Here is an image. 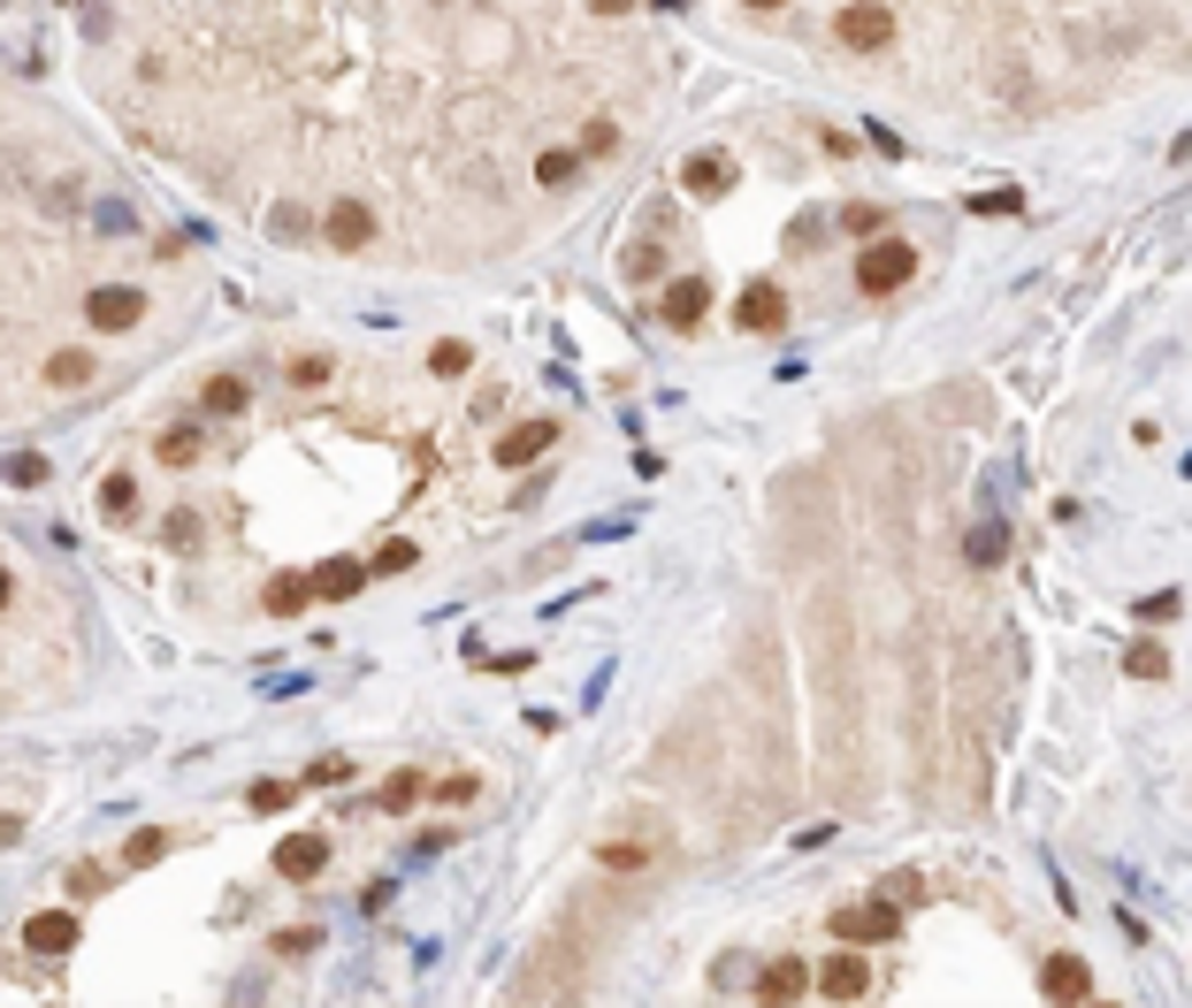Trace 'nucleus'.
Returning a JSON list of instances; mask_svg holds the SVG:
<instances>
[{"label":"nucleus","mask_w":1192,"mask_h":1008,"mask_svg":"<svg viewBox=\"0 0 1192 1008\" xmlns=\"http://www.w3.org/2000/svg\"><path fill=\"white\" fill-rule=\"evenodd\" d=\"M910 276H917V245L910 237H871L864 260H856V291L864 299H894Z\"/></svg>","instance_id":"obj_1"},{"label":"nucleus","mask_w":1192,"mask_h":1008,"mask_svg":"<svg viewBox=\"0 0 1192 1008\" xmlns=\"http://www.w3.org/2000/svg\"><path fill=\"white\" fill-rule=\"evenodd\" d=\"M894 932H902V909H887V894L834 909V940H849V948H879V940H894Z\"/></svg>","instance_id":"obj_2"},{"label":"nucleus","mask_w":1192,"mask_h":1008,"mask_svg":"<svg viewBox=\"0 0 1192 1008\" xmlns=\"http://www.w3.org/2000/svg\"><path fill=\"white\" fill-rule=\"evenodd\" d=\"M834 38H842L849 54H879V46L894 38V15H887L879 0H849V8L834 15Z\"/></svg>","instance_id":"obj_3"},{"label":"nucleus","mask_w":1192,"mask_h":1008,"mask_svg":"<svg viewBox=\"0 0 1192 1008\" xmlns=\"http://www.w3.org/2000/svg\"><path fill=\"white\" fill-rule=\"evenodd\" d=\"M138 314H146V299H138L131 283H100V291L85 299V322H92V329H108V336L138 329Z\"/></svg>","instance_id":"obj_4"},{"label":"nucleus","mask_w":1192,"mask_h":1008,"mask_svg":"<svg viewBox=\"0 0 1192 1008\" xmlns=\"http://www.w3.org/2000/svg\"><path fill=\"white\" fill-rule=\"evenodd\" d=\"M734 322L749 336H780L788 329V291H780V283H749V291L734 299Z\"/></svg>","instance_id":"obj_5"},{"label":"nucleus","mask_w":1192,"mask_h":1008,"mask_svg":"<svg viewBox=\"0 0 1192 1008\" xmlns=\"http://www.w3.org/2000/svg\"><path fill=\"white\" fill-rule=\"evenodd\" d=\"M818 994H826V1001H864V994H871V963L856 955L849 940H842V955L818 963Z\"/></svg>","instance_id":"obj_6"},{"label":"nucleus","mask_w":1192,"mask_h":1008,"mask_svg":"<svg viewBox=\"0 0 1192 1008\" xmlns=\"http://www.w3.org/2000/svg\"><path fill=\"white\" fill-rule=\"evenodd\" d=\"M276 871H283L291 886L322 878V871H330V840H322V833H291L283 848H276Z\"/></svg>","instance_id":"obj_7"},{"label":"nucleus","mask_w":1192,"mask_h":1008,"mask_svg":"<svg viewBox=\"0 0 1192 1008\" xmlns=\"http://www.w3.org/2000/svg\"><path fill=\"white\" fill-rule=\"evenodd\" d=\"M23 948H31V955H69V948H77V909H38V917L23 925Z\"/></svg>","instance_id":"obj_8"},{"label":"nucleus","mask_w":1192,"mask_h":1008,"mask_svg":"<svg viewBox=\"0 0 1192 1008\" xmlns=\"http://www.w3.org/2000/svg\"><path fill=\"white\" fill-rule=\"evenodd\" d=\"M1039 994H1047V1001H1093V971H1085L1078 955H1047V963H1039Z\"/></svg>","instance_id":"obj_9"},{"label":"nucleus","mask_w":1192,"mask_h":1008,"mask_svg":"<svg viewBox=\"0 0 1192 1008\" xmlns=\"http://www.w3.org/2000/svg\"><path fill=\"white\" fill-rule=\"evenodd\" d=\"M550 444H558V421H520V428L498 436V467H527V459H543Z\"/></svg>","instance_id":"obj_10"},{"label":"nucleus","mask_w":1192,"mask_h":1008,"mask_svg":"<svg viewBox=\"0 0 1192 1008\" xmlns=\"http://www.w3.org/2000/svg\"><path fill=\"white\" fill-rule=\"evenodd\" d=\"M811 986H818V971H811V963H795V955H780V963H765L757 1001H803Z\"/></svg>","instance_id":"obj_11"},{"label":"nucleus","mask_w":1192,"mask_h":1008,"mask_svg":"<svg viewBox=\"0 0 1192 1008\" xmlns=\"http://www.w3.org/2000/svg\"><path fill=\"white\" fill-rule=\"evenodd\" d=\"M703 314H711V291H703L695 276H681V283H666V299H658V322H666V329H695Z\"/></svg>","instance_id":"obj_12"},{"label":"nucleus","mask_w":1192,"mask_h":1008,"mask_svg":"<svg viewBox=\"0 0 1192 1008\" xmlns=\"http://www.w3.org/2000/svg\"><path fill=\"white\" fill-rule=\"evenodd\" d=\"M322 237H330L337 253H359V245L375 237V214H367L359 199H337V206H330V222H322Z\"/></svg>","instance_id":"obj_13"},{"label":"nucleus","mask_w":1192,"mask_h":1008,"mask_svg":"<svg viewBox=\"0 0 1192 1008\" xmlns=\"http://www.w3.org/2000/svg\"><path fill=\"white\" fill-rule=\"evenodd\" d=\"M681 183H688V199H726L734 161H726V154H688V161H681Z\"/></svg>","instance_id":"obj_14"},{"label":"nucleus","mask_w":1192,"mask_h":1008,"mask_svg":"<svg viewBox=\"0 0 1192 1008\" xmlns=\"http://www.w3.org/2000/svg\"><path fill=\"white\" fill-rule=\"evenodd\" d=\"M367 573H375V565H359V558H330V565L314 573V589H322V604H352Z\"/></svg>","instance_id":"obj_15"},{"label":"nucleus","mask_w":1192,"mask_h":1008,"mask_svg":"<svg viewBox=\"0 0 1192 1008\" xmlns=\"http://www.w3.org/2000/svg\"><path fill=\"white\" fill-rule=\"evenodd\" d=\"M314 596H322L314 573H276V581H268V612H276V619H299Z\"/></svg>","instance_id":"obj_16"},{"label":"nucleus","mask_w":1192,"mask_h":1008,"mask_svg":"<svg viewBox=\"0 0 1192 1008\" xmlns=\"http://www.w3.org/2000/svg\"><path fill=\"white\" fill-rule=\"evenodd\" d=\"M46 382H54V390H85V382H92V351H54V359H46Z\"/></svg>","instance_id":"obj_17"},{"label":"nucleus","mask_w":1192,"mask_h":1008,"mask_svg":"<svg viewBox=\"0 0 1192 1008\" xmlns=\"http://www.w3.org/2000/svg\"><path fill=\"white\" fill-rule=\"evenodd\" d=\"M291 795H299L291 780H253V787H245V810H253V818H276V810H291Z\"/></svg>","instance_id":"obj_18"},{"label":"nucleus","mask_w":1192,"mask_h":1008,"mask_svg":"<svg viewBox=\"0 0 1192 1008\" xmlns=\"http://www.w3.org/2000/svg\"><path fill=\"white\" fill-rule=\"evenodd\" d=\"M421 795H428V780H421V772H390V780H382V810H390V818H398V810H413Z\"/></svg>","instance_id":"obj_19"},{"label":"nucleus","mask_w":1192,"mask_h":1008,"mask_svg":"<svg viewBox=\"0 0 1192 1008\" xmlns=\"http://www.w3.org/2000/svg\"><path fill=\"white\" fill-rule=\"evenodd\" d=\"M1124 672H1132V680H1162V672H1170V650H1162V642H1132V650H1124Z\"/></svg>","instance_id":"obj_20"},{"label":"nucleus","mask_w":1192,"mask_h":1008,"mask_svg":"<svg viewBox=\"0 0 1192 1008\" xmlns=\"http://www.w3.org/2000/svg\"><path fill=\"white\" fill-rule=\"evenodd\" d=\"M1010 558V527L994 519V527H971V565H1002Z\"/></svg>","instance_id":"obj_21"},{"label":"nucleus","mask_w":1192,"mask_h":1008,"mask_svg":"<svg viewBox=\"0 0 1192 1008\" xmlns=\"http://www.w3.org/2000/svg\"><path fill=\"white\" fill-rule=\"evenodd\" d=\"M161 855H169V833H154V826H138V833L123 840V863H131V871H138V863H161Z\"/></svg>","instance_id":"obj_22"},{"label":"nucleus","mask_w":1192,"mask_h":1008,"mask_svg":"<svg viewBox=\"0 0 1192 1008\" xmlns=\"http://www.w3.org/2000/svg\"><path fill=\"white\" fill-rule=\"evenodd\" d=\"M154 451H161V467H191V459H199V428H169Z\"/></svg>","instance_id":"obj_23"},{"label":"nucleus","mask_w":1192,"mask_h":1008,"mask_svg":"<svg viewBox=\"0 0 1192 1008\" xmlns=\"http://www.w3.org/2000/svg\"><path fill=\"white\" fill-rule=\"evenodd\" d=\"M207 413H245V382L237 374H214L207 382Z\"/></svg>","instance_id":"obj_24"},{"label":"nucleus","mask_w":1192,"mask_h":1008,"mask_svg":"<svg viewBox=\"0 0 1192 1008\" xmlns=\"http://www.w3.org/2000/svg\"><path fill=\"white\" fill-rule=\"evenodd\" d=\"M1132 612H1139L1147 627H1162V619H1178V612H1185V596H1178V589H1155V596H1139Z\"/></svg>","instance_id":"obj_25"},{"label":"nucleus","mask_w":1192,"mask_h":1008,"mask_svg":"<svg viewBox=\"0 0 1192 1008\" xmlns=\"http://www.w3.org/2000/svg\"><path fill=\"white\" fill-rule=\"evenodd\" d=\"M597 863H604V871H643V863H650V848H635V840H604V848H597Z\"/></svg>","instance_id":"obj_26"},{"label":"nucleus","mask_w":1192,"mask_h":1008,"mask_svg":"<svg viewBox=\"0 0 1192 1008\" xmlns=\"http://www.w3.org/2000/svg\"><path fill=\"white\" fill-rule=\"evenodd\" d=\"M131 497H138V482H131V474H108V482H100V512H108V519H123V512H131Z\"/></svg>","instance_id":"obj_27"},{"label":"nucleus","mask_w":1192,"mask_h":1008,"mask_svg":"<svg viewBox=\"0 0 1192 1008\" xmlns=\"http://www.w3.org/2000/svg\"><path fill=\"white\" fill-rule=\"evenodd\" d=\"M428 367H436V374H467V367H475V351H467L459 336H444V344L428 351Z\"/></svg>","instance_id":"obj_28"},{"label":"nucleus","mask_w":1192,"mask_h":1008,"mask_svg":"<svg viewBox=\"0 0 1192 1008\" xmlns=\"http://www.w3.org/2000/svg\"><path fill=\"white\" fill-rule=\"evenodd\" d=\"M314 948H322V932H314V925H283V932H276V955H291V963H299V955H314Z\"/></svg>","instance_id":"obj_29"},{"label":"nucleus","mask_w":1192,"mask_h":1008,"mask_svg":"<svg viewBox=\"0 0 1192 1008\" xmlns=\"http://www.w3.org/2000/svg\"><path fill=\"white\" fill-rule=\"evenodd\" d=\"M283 374H291L299 390H314V382H330V359H322V351H299V359H291Z\"/></svg>","instance_id":"obj_30"},{"label":"nucleus","mask_w":1192,"mask_h":1008,"mask_svg":"<svg viewBox=\"0 0 1192 1008\" xmlns=\"http://www.w3.org/2000/svg\"><path fill=\"white\" fill-rule=\"evenodd\" d=\"M8 482H15V490H38V482H46V459H38V451H15V459H8Z\"/></svg>","instance_id":"obj_31"},{"label":"nucleus","mask_w":1192,"mask_h":1008,"mask_svg":"<svg viewBox=\"0 0 1192 1008\" xmlns=\"http://www.w3.org/2000/svg\"><path fill=\"white\" fill-rule=\"evenodd\" d=\"M842 229H856V237H879V229H887V214L856 199V206H842Z\"/></svg>","instance_id":"obj_32"},{"label":"nucleus","mask_w":1192,"mask_h":1008,"mask_svg":"<svg viewBox=\"0 0 1192 1008\" xmlns=\"http://www.w3.org/2000/svg\"><path fill=\"white\" fill-rule=\"evenodd\" d=\"M535 176H543V183H573V176H581V154H543Z\"/></svg>","instance_id":"obj_33"},{"label":"nucleus","mask_w":1192,"mask_h":1008,"mask_svg":"<svg viewBox=\"0 0 1192 1008\" xmlns=\"http://www.w3.org/2000/svg\"><path fill=\"white\" fill-rule=\"evenodd\" d=\"M413 558H421V550H413V542H382V550H375V558H367V565H375V573H405V565H413Z\"/></svg>","instance_id":"obj_34"},{"label":"nucleus","mask_w":1192,"mask_h":1008,"mask_svg":"<svg viewBox=\"0 0 1192 1008\" xmlns=\"http://www.w3.org/2000/svg\"><path fill=\"white\" fill-rule=\"evenodd\" d=\"M337 780H352V757H314L307 787H337Z\"/></svg>","instance_id":"obj_35"},{"label":"nucleus","mask_w":1192,"mask_h":1008,"mask_svg":"<svg viewBox=\"0 0 1192 1008\" xmlns=\"http://www.w3.org/2000/svg\"><path fill=\"white\" fill-rule=\"evenodd\" d=\"M879 894H887V901H925V878H917V871H894Z\"/></svg>","instance_id":"obj_36"},{"label":"nucleus","mask_w":1192,"mask_h":1008,"mask_svg":"<svg viewBox=\"0 0 1192 1008\" xmlns=\"http://www.w3.org/2000/svg\"><path fill=\"white\" fill-rule=\"evenodd\" d=\"M1024 199L1017 191H979V199H971V214H1017Z\"/></svg>","instance_id":"obj_37"},{"label":"nucleus","mask_w":1192,"mask_h":1008,"mask_svg":"<svg viewBox=\"0 0 1192 1008\" xmlns=\"http://www.w3.org/2000/svg\"><path fill=\"white\" fill-rule=\"evenodd\" d=\"M169 542H176V550L199 542V512H169Z\"/></svg>","instance_id":"obj_38"},{"label":"nucleus","mask_w":1192,"mask_h":1008,"mask_svg":"<svg viewBox=\"0 0 1192 1008\" xmlns=\"http://www.w3.org/2000/svg\"><path fill=\"white\" fill-rule=\"evenodd\" d=\"M276 229H283V245H307V214L299 206H276Z\"/></svg>","instance_id":"obj_39"},{"label":"nucleus","mask_w":1192,"mask_h":1008,"mask_svg":"<svg viewBox=\"0 0 1192 1008\" xmlns=\"http://www.w3.org/2000/svg\"><path fill=\"white\" fill-rule=\"evenodd\" d=\"M658 268H666L658 245H635V253H627V276H658Z\"/></svg>","instance_id":"obj_40"},{"label":"nucleus","mask_w":1192,"mask_h":1008,"mask_svg":"<svg viewBox=\"0 0 1192 1008\" xmlns=\"http://www.w3.org/2000/svg\"><path fill=\"white\" fill-rule=\"evenodd\" d=\"M428 795H436V803H475V780L459 772V780H444V787H428Z\"/></svg>","instance_id":"obj_41"},{"label":"nucleus","mask_w":1192,"mask_h":1008,"mask_svg":"<svg viewBox=\"0 0 1192 1008\" xmlns=\"http://www.w3.org/2000/svg\"><path fill=\"white\" fill-rule=\"evenodd\" d=\"M69 886H77V894H100V886H108V871H100V863H85V871H69Z\"/></svg>","instance_id":"obj_42"},{"label":"nucleus","mask_w":1192,"mask_h":1008,"mask_svg":"<svg viewBox=\"0 0 1192 1008\" xmlns=\"http://www.w3.org/2000/svg\"><path fill=\"white\" fill-rule=\"evenodd\" d=\"M589 8H597V15H620V8H635V0H589Z\"/></svg>","instance_id":"obj_43"},{"label":"nucleus","mask_w":1192,"mask_h":1008,"mask_svg":"<svg viewBox=\"0 0 1192 1008\" xmlns=\"http://www.w3.org/2000/svg\"><path fill=\"white\" fill-rule=\"evenodd\" d=\"M749 8H780V0H749Z\"/></svg>","instance_id":"obj_44"}]
</instances>
